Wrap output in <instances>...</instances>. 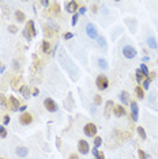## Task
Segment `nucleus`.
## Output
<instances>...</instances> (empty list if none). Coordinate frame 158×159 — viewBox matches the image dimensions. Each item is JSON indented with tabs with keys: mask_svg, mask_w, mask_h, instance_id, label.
<instances>
[{
	"mask_svg": "<svg viewBox=\"0 0 158 159\" xmlns=\"http://www.w3.org/2000/svg\"><path fill=\"white\" fill-rule=\"evenodd\" d=\"M138 112H139V108H138V103L135 101L131 102V114H132V120L134 121H138Z\"/></svg>",
	"mask_w": 158,
	"mask_h": 159,
	"instance_id": "11",
	"label": "nucleus"
},
{
	"mask_svg": "<svg viewBox=\"0 0 158 159\" xmlns=\"http://www.w3.org/2000/svg\"><path fill=\"white\" fill-rule=\"evenodd\" d=\"M123 56H124L125 59H134L135 56H136V49L134 48V46H124L123 48Z\"/></svg>",
	"mask_w": 158,
	"mask_h": 159,
	"instance_id": "3",
	"label": "nucleus"
},
{
	"mask_svg": "<svg viewBox=\"0 0 158 159\" xmlns=\"http://www.w3.org/2000/svg\"><path fill=\"white\" fill-rule=\"evenodd\" d=\"M120 99L123 101V105H127V103H128V92H127V91H123V92H121Z\"/></svg>",
	"mask_w": 158,
	"mask_h": 159,
	"instance_id": "26",
	"label": "nucleus"
},
{
	"mask_svg": "<svg viewBox=\"0 0 158 159\" xmlns=\"http://www.w3.org/2000/svg\"><path fill=\"white\" fill-rule=\"evenodd\" d=\"M55 33L50 27H45V37H53Z\"/></svg>",
	"mask_w": 158,
	"mask_h": 159,
	"instance_id": "30",
	"label": "nucleus"
},
{
	"mask_svg": "<svg viewBox=\"0 0 158 159\" xmlns=\"http://www.w3.org/2000/svg\"><path fill=\"white\" fill-rule=\"evenodd\" d=\"M96 86H97V88H100V90H106L109 86L108 78L105 75H98L96 79Z\"/></svg>",
	"mask_w": 158,
	"mask_h": 159,
	"instance_id": "1",
	"label": "nucleus"
},
{
	"mask_svg": "<svg viewBox=\"0 0 158 159\" xmlns=\"http://www.w3.org/2000/svg\"><path fill=\"white\" fill-rule=\"evenodd\" d=\"M135 75H136V80L139 82V83H141V82H143V80H145V78H146V76L143 75V72H142L141 69H136Z\"/></svg>",
	"mask_w": 158,
	"mask_h": 159,
	"instance_id": "23",
	"label": "nucleus"
},
{
	"mask_svg": "<svg viewBox=\"0 0 158 159\" xmlns=\"http://www.w3.org/2000/svg\"><path fill=\"white\" fill-rule=\"evenodd\" d=\"M74 37V34L72 33H66L64 34V40H70V38H72Z\"/></svg>",
	"mask_w": 158,
	"mask_h": 159,
	"instance_id": "38",
	"label": "nucleus"
},
{
	"mask_svg": "<svg viewBox=\"0 0 158 159\" xmlns=\"http://www.w3.org/2000/svg\"><path fill=\"white\" fill-rule=\"evenodd\" d=\"M78 150H79V152L82 155H86L90 151V147H89V143L86 142V140H79V143H78Z\"/></svg>",
	"mask_w": 158,
	"mask_h": 159,
	"instance_id": "6",
	"label": "nucleus"
},
{
	"mask_svg": "<svg viewBox=\"0 0 158 159\" xmlns=\"http://www.w3.org/2000/svg\"><path fill=\"white\" fill-rule=\"evenodd\" d=\"M70 159H79V158H78V155H76V154H71Z\"/></svg>",
	"mask_w": 158,
	"mask_h": 159,
	"instance_id": "42",
	"label": "nucleus"
},
{
	"mask_svg": "<svg viewBox=\"0 0 158 159\" xmlns=\"http://www.w3.org/2000/svg\"><path fill=\"white\" fill-rule=\"evenodd\" d=\"M66 10H67V12L76 14V10H79L78 3L76 1H68V3H66Z\"/></svg>",
	"mask_w": 158,
	"mask_h": 159,
	"instance_id": "8",
	"label": "nucleus"
},
{
	"mask_svg": "<svg viewBox=\"0 0 158 159\" xmlns=\"http://www.w3.org/2000/svg\"><path fill=\"white\" fill-rule=\"evenodd\" d=\"M44 106H45V109L50 113H55V112H57V105L55 102L52 98H45L44 101Z\"/></svg>",
	"mask_w": 158,
	"mask_h": 159,
	"instance_id": "2",
	"label": "nucleus"
},
{
	"mask_svg": "<svg viewBox=\"0 0 158 159\" xmlns=\"http://www.w3.org/2000/svg\"><path fill=\"white\" fill-rule=\"evenodd\" d=\"M78 19H79V12L74 14V17H72V22H71V25L75 26L76 23H78Z\"/></svg>",
	"mask_w": 158,
	"mask_h": 159,
	"instance_id": "33",
	"label": "nucleus"
},
{
	"mask_svg": "<svg viewBox=\"0 0 158 159\" xmlns=\"http://www.w3.org/2000/svg\"><path fill=\"white\" fill-rule=\"evenodd\" d=\"M98 42H100V45H102V46H105V40L102 37H100L98 38Z\"/></svg>",
	"mask_w": 158,
	"mask_h": 159,
	"instance_id": "39",
	"label": "nucleus"
},
{
	"mask_svg": "<svg viewBox=\"0 0 158 159\" xmlns=\"http://www.w3.org/2000/svg\"><path fill=\"white\" fill-rule=\"evenodd\" d=\"M26 108H27V106H21V108H19V112H22V113H25V110H26Z\"/></svg>",
	"mask_w": 158,
	"mask_h": 159,
	"instance_id": "41",
	"label": "nucleus"
},
{
	"mask_svg": "<svg viewBox=\"0 0 158 159\" xmlns=\"http://www.w3.org/2000/svg\"><path fill=\"white\" fill-rule=\"evenodd\" d=\"M6 136H7V131H6L4 125H0V137L4 139Z\"/></svg>",
	"mask_w": 158,
	"mask_h": 159,
	"instance_id": "31",
	"label": "nucleus"
},
{
	"mask_svg": "<svg viewBox=\"0 0 158 159\" xmlns=\"http://www.w3.org/2000/svg\"><path fill=\"white\" fill-rule=\"evenodd\" d=\"M53 12L55 14L60 12V6H59V3H55V4H53Z\"/></svg>",
	"mask_w": 158,
	"mask_h": 159,
	"instance_id": "36",
	"label": "nucleus"
},
{
	"mask_svg": "<svg viewBox=\"0 0 158 159\" xmlns=\"http://www.w3.org/2000/svg\"><path fill=\"white\" fill-rule=\"evenodd\" d=\"M93 154H94V156H96L97 159H105L104 154H102L101 151H98V148H93Z\"/></svg>",
	"mask_w": 158,
	"mask_h": 159,
	"instance_id": "25",
	"label": "nucleus"
},
{
	"mask_svg": "<svg viewBox=\"0 0 158 159\" xmlns=\"http://www.w3.org/2000/svg\"><path fill=\"white\" fill-rule=\"evenodd\" d=\"M139 69H141V71H142V72H143V75H145V76H146V78H147V76H149V75H150V72H149V69H147V67H146L145 64H142V65H141V68H139Z\"/></svg>",
	"mask_w": 158,
	"mask_h": 159,
	"instance_id": "28",
	"label": "nucleus"
},
{
	"mask_svg": "<svg viewBox=\"0 0 158 159\" xmlns=\"http://www.w3.org/2000/svg\"><path fill=\"white\" fill-rule=\"evenodd\" d=\"M86 34L90 38H98V30L93 23H87L86 25Z\"/></svg>",
	"mask_w": 158,
	"mask_h": 159,
	"instance_id": "4",
	"label": "nucleus"
},
{
	"mask_svg": "<svg viewBox=\"0 0 158 159\" xmlns=\"http://www.w3.org/2000/svg\"><path fill=\"white\" fill-rule=\"evenodd\" d=\"M17 154H18V156L25 158L26 155H27V148H25V147H18V148H17Z\"/></svg>",
	"mask_w": 158,
	"mask_h": 159,
	"instance_id": "19",
	"label": "nucleus"
},
{
	"mask_svg": "<svg viewBox=\"0 0 158 159\" xmlns=\"http://www.w3.org/2000/svg\"><path fill=\"white\" fill-rule=\"evenodd\" d=\"M1 67H3V65H1V61H0V68H1Z\"/></svg>",
	"mask_w": 158,
	"mask_h": 159,
	"instance_id": "46",
	"label": "nucleus"
},
{
	"mask_svg": "<svg viewBox=\"0 0 158 159\" xmlns=\"http://www.w3.org/2000/svg\"><path fill=\"white\" fill-rule=\"evenodd\" d=\"M26 29L29 30V33L31 34V37L37 35V31H36V26H34V22H33V21H27V23H26Z\"/></svg>",
	"mask_w": 158,
	"mask_h": 159,
	"instance_id": "12",
	"label": "nucleus"
},
{
	"mask_svg": "<svg viewBox=\"0 0 158 159\" xmlns=\"http://www.w3.org/2000/svg\"><path fill=\"white\" fill-rule=\"evenodd\" d=\"M41 4L45 6V7H48V6H49V1H41Z\"/></svg>",
	"mask_w": 158,
	"mask_h": 159,
	"instance_id": "45",
	"label": "nucleus"
},
{
	"mask_svg": "<svg viewBox=\"0 0 158 159\" xmlns=\"http://www.w3.org/2000/svg\"><path fill=\"white\" fill-rule=\"evenodd\" d=\"M0 106L3 108V109H8V101H7V98H6L4 94H0Z\"/></svg>",
	"mask_w": 158,
	"mask_h": 159,
	"instance_id": "17",
	"label": "nucleus"
},
{
	"mask_svg": "<svg viewBox=\"0 0 158 159\" xmlns=\"http://www.w3.org/2000/svg\"><path fill=\"white\" fill-rule=\"evenodd\" d=\"M21 82H22L21 76H15V78H13V80H11V87H13V88H18L19 86H22Z\"/></svg>",
	"mask_w": 158,
	"mask_h": 159,
	"instance_id": "18",
	"label": "nucleus"
},
{
	"mask_svg": "<svg viewBox=\"0 0 158 159\" xmlns=\"http://www.w3.org/2000/svg\"><path fill=\"white\" fill-rule=\"evenodd\" d=\"M17 26H14V25H10L8 26V31H10V33H13V34H15V33H17Z\"/></svg>",
	"mask_w": 158,
	"mask_h": 159,
	"instance_id": "35",
	"label": "nucleus"
},
{
	"mask_svg": "<svg viewBox=\"0 0 158 159\" xmlns=\"http://www.w3.org/2000/svg\"><path fill=\"white\" fill-rule=\"evenodd\" d=\"M101 144H102V139H101V137H96V139H94V148H98Z\"/></svg>",
	"mask_w": 158,
	"mask_h": 159,
	"instance_id": "32",
	"label": "nucleus"
},
{
	"mask_svg": "<svg viewBox=\"0 0 158 159\" xmlns=\"http://www.w3.org/2000/svg\"><path fill=\"white\" fill-rule=\"evenodd\" d=\"M113 114H115L116 117L125 116V109L123 108V105H115V108H113Z\"/></svg>",
	"mask_w": 158,
	"mask_h": 159,
	"instance_id": "10",
	"label": "nucleus"
},
{
	"mask_svg": "<svg viewBox=\"0 0 158 159\" xmlns=\"http://www.w3.org/2000/svg\"><path fill=\"white\" fill-rule=\"evenodd\" d=\"M94 102H96V105H100L101 102H102V98H101V95H96V98H94Z\"/></svg>",
	"mask_w": 158,
	"mask_h": 159,
	"instance_id": "37",
	"label": "nucleus"
},
{
	"mask_svg": "<svg viewBox=\"0 0 158 159\" xmlns=\"http://www.w3.org/2000/svg\"><path fill=\"white\" fill-rule=\"evenodd\" d=\"M86 12V7H80L79 8V14H85Z\"/></svg>",
	"mask_w": 158,
	"mask_h": 159,
	"instance_id": "40",
	"label": "nucleus"
},
{
	"mask_svg": "<svg viewBox=\"0 0 158 159\" xmlns=\"http://www.w3.org/2000/svg\"><path fill=\"white\" fill-rule=\"evenodd\" d=\"M0 159H4V158H0Z\"/></svg>",
	"mask_w": 158,
	"mask_h": 159,
	"instance_id": "47",
	"label": "nucleus"
},
{
	"mask_svg": "<svg viewBox=\"0 0 158 159\" xmlns=\"http://www.w3.org/2000/svg\"><path fill=\"white\" fill-rule=\"evenodd\" d=\"M8 106H10V109L14 110V112H15V110H19V108H21V106H19V101H18L15 97H10Z\"/></svg>",
	"mask_w": 158,
	"mask_h": 159,
	"instance_id": "9",
	"label": "nucleus"
},
{
	"mask_svg": "<svg viewBox=\"0 0 158 159\" xmlns=\"http://www.w3.org/2000/svg\"><path fill=\"white\" fill-rule=\"evenodd\" d=\"M10 122V116H6L4 117V124H8Z\"/></svg>",
	"mask_w": 158,
	"mask_h": 159,
	"instance_id": "43",
	"label": "nucleus"
},
{
	"mask_svg": "<svg viewBox=\"0 0 158 159\" xmlns=\"http://www.w3.org/2000/svg\"><path fill=\"white\" fill-rule=\"evenodd\" d=\"M155 76V72H150V75L147 76V78H145V80H143V87L142 88H145V90H147L150 86V82L153 80V78Z\"/></svg>",
	"mask_w": 158,
	"mask_h": 159,
	"instance_id": "13",
	"label": "nucleus"
},
{
	"mask_svg": "<svg viewBox=\"0 0 158 159\" xmlns=\"http://www.w3.org/2000/svg\"><path fill=\"white\" fill-rule=\"evenodd\" d=\"M98 64H100V67L102 68V69H106V68H108V61L105 59H100L98 60Z\"/></svg>",
	"mask_w": 158,
	"mask_h": 159,
	"instance_id": "27",
	"label": "nucleus"
},
{
	"mask_svg": "<svg viewBox=\"0 0 158 159\" xmlns=\"http://www.w3.org/2000/svg\"><path fill=\"white\" fill-rule=\"evenodd\" d=\"M15 17H17L18 22H25V14L22 12L21 10H17V11H15Z\"/></svg>",
	"mask_w": 158,
	"mask_h": 159,
	"instance_id": "21",
	"label": "nucleus"
},
{
	"mask_svg": "<svg viewBox=\"0 0 158 159\" xmlns=\"http://www.w3.org/2000/svg\"><path fill=\"white\" fill-rule=\"evenodd\" d=\"M138 154H139V159H147V155L145 154L143 150H138Z\"/></svg>",
	"mask_w": 158,
	"mask_h": 159,
	"instance_id": "34",
	"label": "nucleus"
},
{
	"mask_svg": "<svg viewBox=\"0 0 158 159\" xmlns=\"http://www.w3.org/2000/svg\"><path fill=\"white\" fill-rule=\"evenodd\" d=\"M115 108V103H113V101H108L106 102V108H105V117H109L110 116V110Z\"/></svg>",
	"mask_w": 158,
	"mask_h": 159,
	"instance_id": "14",
	"label": "nucleus"
},
{
	"mask_svg": "<svg viewBox=\"0 0 158 159\" xmlns=\"http://www.w3.org/2000/svg\"><path fill=\"white\" fill-rule=\"evenodd\" d=\"M38 92H40V90H38V88H36V87H34V88H33V94H34V95H37Z\"/></svg>",
	"mask_w": 158,
	"mask_h": 159,
	"instance_id": "44",
	"label": "nucleus"
},
{
	"mask_svg": "<svg viewBox=\"0 0 158 159\" xmlns=\"http://www.w3.org/2000/svg\"><path fill=\"white\" fill-rule=\"evenodd\" d=\"M147 45L151 48V49H157V41L154 37H149L147 38Z\"/></svg>",
	"mask_w": 158,
	"mask_h": 159,
	"instance_id": "20",
	"label": "nucleus"
},
{
	"mask_svg": "<svg viewBox=\"0 0 158 159\" xmlns=\"http://www.w3.org/2000/svg\"><path fill=\"white\" fill-rule=\"evenodd\" d=\"M19 91H21V94L25 97V98H30V88H29V86L22 84V87L19 88Z\"/></svg>",
	"mask_w": 158,
	"mask_h": 159,
	"instance_id": "15",
	"label": "nucleus"
},
{
	"mask_svg": "<svg viewBox=\"0 0 158 159\" xmlns=\"http://www.w3.org/2000/svg\"><path fill=\"white\" fill-rule=\"evenodd\" d=\"M23 37H25L27 41H31V38H33V37H31V34L29 33V30L26 29V27H25V30H23Z\"/></svg>",
	"mask_w": 158,
	"mask_h": 159,
	"instance_id": "29",
	"label": "nucleus"
},
{
	"mask_svg": "<svg viewBox=\"0 0 158 159\" xmlns=\"http://www.w3.org/2000/svg\"><path fill=\"white\" fill-rule=\"evenodd\" d=\"M83 132H85V135L86 136H96V133H97V126L93 124V122H89V124H86L85 125V128H83Z\"/></svg>",
	"mask_w": 158,
	"mask_h": 159,
	"instance_id": "5",
	"label": "nucleus"
},
{
	"mask_svg": "<svg viewBox=\"0 0 158 159\" xmlns=\"http://www.w3.org/2000/svg\"><path fill=\"white\" fill-rule=\"evenodd\" d=\"M19 121H21L22 125H29V124H31V121H33V117H31V114L29 113H22L21 117H19Z\"/></svg>",
	"mask_w": 158,
	"mask_h": 159,
	"instance_id": "7",
	"label": "nucleus"
},
{
	"mask_svg": "<svg viewBox=\"0 0 158 159\" xmlns=\"http://www.w3.org/2000/svg\"><path fill=\"white\" fill-rule=\"evenodd\" d=\"M41 50L44 52V53H49L50 50V42L48 41V40H44L41 44Z\"/></svg>",
	"mask_w": 158,
	"mask_h": 159,
	"instance_id": "16",
	"label": "nucleus"
},
{
	"mask_svg": "<svg viewBox=\"0 0 158 159\" xmlns=\"http://www.w3.org/2000/svg\"><path fill=\"white\" fill-rule=\"evenodd\" d=\"M135 92H136L138 98H143V97H145V90L142 88V86H136V88H135Z\"/></svg>",
	"mask_w": 158,
	"mask_h": 159,
	"instance_id": "22",
	"label": "nucleus"
},
{
	"mask_svg": "<svg viewBox=\"0 0 158 159\" xmlns=\"http://www.w3.org/2000/svg\"><path fill=\"white\" fill-rule=\"evenodd\" d=\"M136 131H138V133H139V136H141V139H142V140H146V139H147V135H146L145 129H143L142 126H138V128H136Z\"/></svg>",
	"mask_w": 158,
	"mask_h": 159,
	"instance_id": "24",
	"label": "nucleus"
}]
</instances>
